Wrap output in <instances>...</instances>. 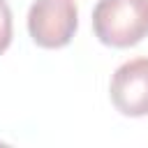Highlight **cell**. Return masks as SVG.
<instances>
[{
	"instance_id": "1",
	"label": "cell",
	"mask_w": 148,
	"mask_h": 148,
	"mask_svg": "<svg viewBox=\"0 0 148 148\" xmlns=\"http://www.w3.org/2000/svg\"><path fill=\"white\" fill-rule=\"evenodd\" d=\"M92 30L106 46H134L148 35V12L139 0H99L92 9Z\"/></svg>"
},
{
	"instance_id": "2",
	"label": "cell",
	"mask_w": 148,
	"mask_h": 148,
	"mask_svg": "<svg viewBox=\"0 0 148 148\" xmlns=\"http://www.w3.org/2000/svg\"><path fill=\"white\" fill-rule=\"evenodd\" d=\"M79 25L74 0H35L28 12V32L42 49H60L72 42Z\"/></svg>"
},
{
	"instance_id": "3",
	"label": "cell",
	"mask_w": 148,
	"mask_h": 148,
	"mask_svg": "<svg viewBox=\"0 0 148 148\" xmlns=\"http://www.w3.org/2000/svg\"><path fill=\"white\" fill-rule=\"evenodd\" d=\"M111 102L123 116H148V58L123 62L111 79Z\"/></svg>"
},
{
	"instance_id": "4",
	"label": "cell",
	"mask_w": 148,
	"mask_h": 148,
	"mask_svg": "<svg viewBox=\"0 0 148 148\" xmlns=\"http://www.w3.org/2000/svg\"><path fill=\"white\" fill-rule=\"evenodd\" d=\"M12 42V9L7 0H0V53Z\"/></svg>"
},
{
	"instance_id": "5",
	"label": "cell",
	"mask_w": 148,
	"mask_h": 148,
	"mask_svg": "<svg viewBox=\"0 0 148 148\" xmlns=\"http://www.w3.org/2000/svg\"><path fill=\"white\" fill-rule=\"evenodd\" d=\"M139 2H141V7H143V9L148 12V0H139Z\"/></svg>"
}]
</instances>
